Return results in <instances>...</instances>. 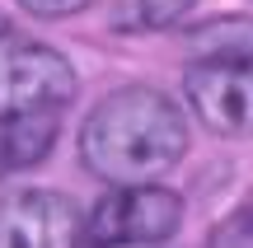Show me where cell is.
I'll return each instance as SVG.
<instances>
[{
  "instance_id": "7",
  "label": "cell",
  "mask_w": 253,
  "mask_h": 248,
  "mask_svg": "<svg viewBox=\"0 0 253 248\" xmlns=\"http://www.w3.org/2000/svg\"><path fill=\"white\" fill-rule=\"evenodd\" d=\"M192 61H244L253 56V19L249 14H216L183 33Z\"/></svg>"
},
{
  "instance_id": "6",
  "label": "cell",
  "mask_w": 253,
  "mask_h": 248,
  "mask_svg": "<svg viewBox=\"0 0 253 248\" xmlns=\"http://www.w3.org/2000/svg\"><path fill=\"white\" fill-rule=\"evenodd\" d=\"M56 131H61V112H28L0 122V174L38 169L56 150Z\"/></svg>"
},
{
  "instance_id": "1",
  "label": "cell",
  "mask_w": 253,
  "mask_h": 248,
  "mask_svg": "<svg viewBox=\"0 0 253 248\" xmlns=\"http://www.w3.org/2000/svg\"><path fill=\"white\" fill-rule=\"evenodd\" d=\"M188 117L155 84H126L103 94L80 127V164L108 187L160 183L188 155Z\"/></svg>"
},
{
  "instance_id": "4",
  "label": "cell",
  "mask_w": 253,
  "mask_h": 248,
  "mask_svg": "<svg viewBox=\"0 0 253 248\" xmlns=\"http://www.w3.org/2000/svg\"><path fill=\"white\" fill-rule=\"evenodd\" d=\"M183 94L197 122L216 136H253V56L244 61H192L183 71Z\"/></svg>"
},
{
  "instance_id": "11",
  "label": "cell",
  "mask_w": 253,
  "mask_h": 248,
  "mask_svg": "<svg viewBox=\"0 0 253 248\" xmlns=\"http://www.w3.org/2000/svg\"><path fill=\"white\" fill-rule=\"evenodd\" d=\"M244 206H249V215H253V192H249V202H244Z\"/></svg>"
},
{
  "instance_id": "10",
  "label": "cell",
  "mask_w": 253,
  "mask_h": 248,
  "mask_svg": "<svg viewBox=\"0 0 253 248\" xmlns=\"http://www.w3.org/2000/svg\"><path fill=\"white\" fill-rule=\"evenodd\" d=\"M94 0H19V9H28L33 19H71L80 9H89Z\"/></svg>"
},
{
  "instance_id": "8",
  "label": "cell",
  "mask_w": 253,
  "mask_h": 248,
  "mask_svg": "<svg viewBox=\"0 0 253 248\" xmlns=\"http://www.w3.org/2000/svg\"><path fill=\"white\" fill-rule=\"evenodd\" d=\"M197 0H118L113 5V28L118 33H164Z\"/></svg>"
},
{
  "instance_id": "5",
  "label": "cell",
  "mask_w": 253,
  "mask_h": 248,
  "mask_svg": "<svg viewBox=\"0 0 253 248\" xmlns=\"http://www.w3.org/2000/svg\"><path fill=\"white\" fill-rule=\"evenodd\" d=\"M84 211L75 197L28 187L0 202V248H80Z\"/></svg>"
},
{
  "instance_id": "12",
  "label": "cell",
  "mask_w": 253,
  "mask_h": 248,
  "mask_svg": "<svg viewBox=\"0 0 253 248\" xmlns=\"http://www.w3.org/2000/svg\"><path fill=\"white\" fill-rule=\"evenodd\" d=\"M0 28H9V24H5V19H0Z\"/></svg>"
},
{
  "instance_id": "9",
  "label": "cell",
  "mask_w": 253,
  "mask_h": 248,
  "mask_svg": "<svg viewBox=\"0 0 253 248\" xmlns=\"http://www.w3.org/2000/svg\"><path fill=\"white\" fill-rule=\"evenodd\" d=\"M207 248H253V215H249V206H235L225 220L211 225Z\"/></svg>"
},
{
  "instance_id": "2",
  "label": "cell",
  "mask_w": 253,
  "mask_h": 248,
  "mask_svg": "<svg viewBox=\"0 0 253 248\" xmlns=\"http://www.w3.org/2000/svg\"><path fill=\"white\" fill-rule=\"evenodd\" d=\"M75 89H80L75 66L56 47L19 28H0V122L28 112H61Z\"/></svg>"
},
{
  "instance_id": "3",
  "label": "cell",
  "mask_w": 253,
  "mask_h": 248,
  "mask_svg": "<svg viewBox=\"0 0 253 248\" xmlns=\"http://www.w3.org/2000/svg\"><path fill=\"white\" fill-rule=\"evenodd\" d=\"M183 225V197L160 183L145 187H113L108 197L89 206L84 215V244L89 248H160Z\"/></svg>"
},
{
  "instance_id": "13",
  "label": "cell",
  "mask_w": 253,
  "mask_h": 248,
  "mask_svg": "<svg viewBox=\"0 0 253 248\" xmlns=\"http://www.w3.org/2000/svg\"><path fill=\"white\" fill-rule=\"evenodd\" d=\"M113 248H126V244H113Z\"/></svg>"
}]
</instances>
